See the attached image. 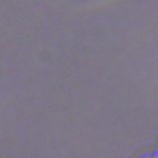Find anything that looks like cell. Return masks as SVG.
I'll use <instances>...</instances> for the list:
<instances>
[{
    "instance_id": "1",
    "label": "cell",
    "mask_w": 158,
    "mask_h": 158,
    "mask_svg": "<svg viewBox=\"0 0 158 158\" xmlns=\"http://www.w3.org/2000/svg\"><path fill=\"white\" fill-rule=\"evenodd\" d=\"M149 158H151V157H149Z\"/></svg>"
}]
</instances>
